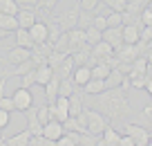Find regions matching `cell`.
Listing matches in <instances>:
<instances>
[{
	"mask_svg": "<svg viewBox=\"0 0 152 146\" xmlns=\"http://www.w3.org/2000/svg\"><path fill=\"white\" fill-rule=\"evenodd\" d=\"M0 11H2V14L16 16V14L20 11V7H18V2H16V0H0Z\"/></svg>",
	"mask_w": 152,
	"mask_h": 146,
	"instance_id": "cell-33",
	"label": "cell"
},
{
	"mask_svg": "<svg viewBox=\"0 0 152 146\" xmlns=\"http://www.w3.org/2000/svg\"><path fill=\"white\" fill-rule=\"evenodd\" d=\"M16 18H18V25L23 29H29L34 23H36V9H20L18 14H16Z\"/></svg>",
	"mask_w": 152,
	"mask_h": 146,
	"instance_id": "cell-18",
	"label": "cell"
},
{
	"mask_svg": "<svg viewBox=\"0 0 152 146\" xmlns=\"http://www.w3.org/2000/svg\"><path fill=\"white\" fill-rule=\"evenodd\" d=\"M103 5H107L112 11H125V0H101Z\"/></svg>",
	"mask_w": 152,
	"mask_h": 146,
	"instance_id": "cell-39",
	"label": "cell"
},
{
	"mask_svg": "<svg viewBox=\"0 0 152 146\" xmlns=\"http://www.w3.org/2000/svg\"><path fill=\"white\" fill-rule=\"evenodd\" d=\"M99 5H101V0H78V7L83 11H92V14H94V9Z\"/></svg>",
	"mask_w": 152,
	"mask_h": 146,
	"instance_id": "cell-40",
	"label": "cell"
},
{
	"mask_svg": "<svg viewBox=\"0 0 152 146\" xmlns=\"http://www.w3.org/2000/svg\"><path fill=\"white\" fill-rule=\"evenodd\" d=\"M119 146H137L134 144V139L130 135H121V142H119Z\"/></svg>",
	"mask_w": 152,
	"mask_h": 146,
	"instance_id": "cell-50",
	"label": "cell"
},
{
	"mask_svg": "<svg viewBox=\"0 0 152 146\" xmlns=\"http://www.w3.org/2000/svg\"><path fill=\"white\" fill-rule=\"evenodd\" d=\"M148 50H152V41H150V43H148Z\"/></svg>",
	"mask_w": 152,
	"mask_h": 146,
	"instance_id": "cell-56",
	"label": "cell"
},
{
	"mask_svg": "<svg viewBox=\"0 0 152 146\" xmlns=\"http://www.w3.org/2000/svg\"><path fill=\"white\" fill-rule=\"evenodd\" d=\"M11 76H14V74H11V70H5V67L0 70V81H2V79H11Z\"/></svg>",
	"mask_w": 152,
	"mask_h": 146,
	"instance_id": "cell-51",
	"label": "cell"
},
{
	"mask_svg": "<svg viewBox=\"0 0 152 146\" xmlns=\"http://www.w3.org/2000/svg\"><path fill=\"white\" fill-rule=\"evenodd\" d=\"M27 59H31V50L16 45V47H11L9 52H7L5 63H7V65H11V67H16V65H20V63H25Z\"/></svg>",
	"mask_w": 152,
	"mask_h": 146,
	"instance_id": "cell-7",
	"label": "cell"
},
{
	"mask_svg": "<svg viewBox=\"0 0 152 146\" xmlns=\"http://www.w3.org/2000/svg\"><path fill=\"white\" fill-rule=\"evenodd\" d=\"M92 20H94V14L92 11H83L81 9V14H78V27L81 29H87L92 25Z\"/></svg>",
	"mask_w": 152,
	"mask_h": 146,
	"instance_id": "cell-37",
	"label": "cell"
},
{
	"mask_svg": "<svg viewBox=\"0 0 152 146\" xmlns=\"http://www.w3.org/2000/svg\"><path fill=\"white\" fill-rule=\"evenodd\" d=\"M145 85H148V76H145V74H134V76H130V88H134V90H145Z\"/></svg>",
	"mask_w": 152,
	"mask_h": 146,
	"instance_id": "cell-34",
	"label": "cell"
},
{
	"mask_svg": "<svg viewBox=\"0 0 152 146\" xmlns=\"http://www.w3.org/2000/svg\"><path fill=\"white\" fill-rule=\"evenodd\" d=\"M78 14H81V7L76 5V7H72V9H67V11H61L54 20L61 25L63 32H69V29L78 27Z\"/></svg>",
	"mask_w": 152,
	"mask_h": 146,
	"instance_id": "cell-3",
	"label": "cell"
},
{
	"mask_svg": "<svg viewBox=\"0 0 152 146\" xmlns=\"http://www.w3.org/2000/svg\"><path fill=\"white\" fill-rule=\"evenodd\" d=\"M105 18H107V27H123V16H121V11H110Z\"/></svg>",
	"mask_w": 152,
	"mask_h": 146,
	"instance_id": "cell-35",
	"label": "cell"
},
{
	"mask_svg": "<svg viewBox=\"0 0 152 146\" xmlns=\"http://www.w3.org/2000/svg\"><path fill=\"white\" fill-rule=\"evenodd\" d=\"M101 142H103V146H119V142H121V133L116 130V128L107 126V128L103 130V135H101Z\"/></svg>",
	"mask_w": 152,
	"mask_h": 146,
	"instance_id": "cell-21",
	"label": "cell"
},
{
	"mask_svg": "<svg viewBox=\"0 0 152 146\" xmlns=\"http://www.w3.org/2000/svg\"><path fill=\"white\" fill-rule=\"evenodd\" d=\"M0 135H2V130H0ZM0 142H2V139H0Z\"/></svg>",
	"mask_w": 152,
	"mask_h": 146,
	"instance_id": "cell-59",
	"label": "cell"
},
{
	"mask_svg": "<svg viewBox=\"0 0 152 146\" xmlns=\"http://www.w3.org/2000/svg\"><path fill=\"white\" fill-rule=\"evenodd\" d=\"M58 85H61V79H58V74H54L52 79H49V83L45 85V99H47L49 104H54V101L58 99Z\"/></svg>",
	"mask_w": 152,
	"mask_h": 146,
	"instance_id": "cell-20",
	"label": "cell"
},
{
	"mask_svg": "<svg viewBox=\"0 0 152 146\" xmlns=\"http://www.w3.org/2000/svg\"><path fill=\"white\" fill-rule=\"evenodd\" d=\"M2 38H7V32H5L2 27H0V41H2Z\"/></svg>",
	"mask_w": 152,
	"mask_h": 146,
	"instance_id": "cell-54",
	"label": "cell"
},
{
	"mask_svg": "<svg viewBox=\"0 0 152 146\" xmlns=\"http://www.w3.org/2000/svg\"><path fill=\"white\" fill-rule=\"evenodd\" d=\"M29 36H31L34 45L47 43V38H49V25L45 23V20H36V23L29 27Z\"/></svg>",
	"mask_w": 152,
	"mask_h": 146,
	"instance_id": "cell-8",
	"label": "cell"
},
{
	"mask_svg": "<svg viewBox=\"0 0 152 146\" xmlns=\"http://www.w3.org/2000/svg\"><path fill=\"white\" fill-rule=\"evenodd\" d=\"M20 79V88H31V85H36V70H31V72H27V74H23V76H18Z\"/></svg>",
	"mask_w": 152,
	"mask_h": 146,
	"instance_id": "cell-36",
	"label": "cell"
},
{
	"mask_svg": "<svg viewBox=\"0 0 152 146\" xmlns=\"http://www.w3.org/2000/svg\"><path fill=\"white\" fill-rule=\"evenodd\" d=\"M67 36H69V54H74L76 50H81L83 45H87V41H85V29H81V27L69 29V32H67Z\"/></svg>",
	"mask_w": 152,
	"mask_h": 146,
	"instance_id": "cell-10",
	"label": "cell"
},
{
	"mask_svg": "<svg viewBox=\"0 0 152 146\" xmlns=\"http://www.w3.org/2000/svg\"><path fill=\"white\" fill-rule=\"evenodd\" d=\"M58 5V0H38V7L36 9H43V11H52L54 7Z\"/></svg>",
	"mask_w": 152,
	"mask_h": 146,
	"instance_id": "cell-45",
	"label": "cell"
},
{
	"mask_svg": "<svg viewBox=\"0 0 152 146\" xmlns=\"http://www.w3.org/2000/svg\"><path fill=\"white\" fill-rule=\"evenodd\" d=\"M110 72H112V65H107V63H96L94 67H92V79H107Z\"/></svg>",
	"mask_w": 152,
	"mask_h": 146,
	"instance_id": "cell-29",
	"label": "cell"
},
{
	"mask_svg": "<svg viewBox=\"0 0 152 146\" xmlns=\"http://www.w3.org/2000/svg\"><path fill=\"white\" fill-rule=\"evenodd\" d=\"M141 25H123V43L128 45H137L141 41Z\"/></svg>",
	"mask_w": 152,
	"mask_h": 146,
	"instance_id": "cell-17",
	"label": "cell"
},
{
	"mask_svg": "<svg viewBox=\"0 0 152 146\" xmlns=\"http://www.w3.org/2000/svg\"><path fill=\"white\" fill-rule=\"evenodd\" d=\"M103 41L107 45H112L114 50H119L123 45V27H107L103 32Z\"/></svg>",
	"mask_w": 152,
	"mask_h": 146,
	"instance_id": "cell-11",
	"label": "cell"
},
{
	"mask_svg": "<svg viewBox=\"0 0 152 146\" xmlns=\"http://www.w3.org/2000/svg\"><path fill=\"white\" fill-rule=\"evenodd\" d=\"M20 9H36L38 7V0H16Z\"/></svg>",
	"mask_w": 152,
	"mask_h": 146,
	"instance_id": "cell-49",
	"label": "cell"
},
{
	"mask_svg": "<svg viewBox=\"0 0 152 146\" xmlns=\"http://www.w3.org/2000/svg\"><path fill=\"white\" fill-rule=\"evenodd\" d=\"M36 63H34V59H27L25 63H20V65H16L14 70H11V74L14 76H23V74H27V72H31V70H36Z\"/></svg>",
	"mask_w": 152,
	"mask_h": 146,
	"instance_id": "cell-32",
	"label": "cell"
},
{
	"mask_svg": "<svg viewBox=\"0 0 152 146\" xmlns=\"http://www.w3.org/2000/svg\"><path fill=\"white\" fill-rule=\"evenodd\" d=\"M150 142H152V130H150Z\"/></svg>",
	"mask_w": 152,
	"mask_h": 146,
	"instance_id": "cell-58",
	"label": "cell"
},
{
	"mask_svg": "<svg viewBox=\"0 0 152 146\" xmlns=\"http://www.w3.org/2000/svg\"><path fill=\"white\" fill-rule=\"evenodd\" d=\"M16 45L18 47H27V50H34V41H31V36H29V29H23V27H18L16 29Z\"/></svg>",
	"mask_w": 152,
	"mask_h": 146,
	"instance_id": "cell-22",
	"label": "cell"
},
{
	"mask_svg": "<svg viewBox=\"0 0 152 146\" xmlns=\"http://www.w3.org/2000/svg\"><path fill=\"white\" fill-rule=\"evenodd\" d=\"M74 67H76V65H74V59H72V56H67L65 61H63L61 65L56 67L58 79H67V76H72V74H74Z\"/></svg>",
	"mask_w": 152,
	"mask_h": 146,
	"instance_id": "cell-28",
	"label": "cell"
},
{
	"mask_svg": "<svg viewBox=\"0 0 152 146\" xmlns=\"http://www.w3.org/2000/svg\"><path fill=\"white\" fill-rule=\"evenodd\" d=\"M29 142H31V133L25 128V130H20V133H16V135H11L9 139L0 142V144H2V146H29Z\"/></svg>",
	"mask_w": 152,
	"mask_h": 146,
	"instance_id": "cell-14",
	"label": "cell"
},
{
	"mask_svg": "<svg viewBox=\"0 0 152 146\" xmlns=\"http://www.w3.org/2000/svg\"><path fill=\"white\" fill-rule=\"evenodd\" d=\"M11 99H14V104H16V110H18V113H25L27 108L34 106V92L27 90V88H18V90H14Z\"/></svg>",
	"mask_w": 152,
	"mask_h": 146,
	"instance_id": "cell-4",
	"label": "cell"
},
{
	"mask_svg": "<svg viewBox=\"0 0 152 146\" xmlns=\"http://www.w3.org/2000/svg\"><path fill=\"white\" fill-rule=\"evenodd\" d=\"M23 115L27 117V130L31 133L34 137L43 135V124H40V119H38V108H34V106H31V108H27Z\"/></svg>",
	"mask_w": 152,
	"mask_h": 146,
	"instance_id": "cell-9",
	"label": "cell"
},
{
	"mask_svg": "<svg viewBox=\"0 0 152 146\" xmlns=\"http://www.w3.org/2000/svg\"><path fill=\"white\" fill-rule=\"evenodd\" d=\"M92 27H96L99 32H105V29H107V18H105V16H94Z\"/></svg>",
	"mask_w": 152,
	"mask_h": 146,
	"instance_id": "cell-44",
	"label": "cell"
},
{
	"mask_svg": "<svg viewBox=\"0 0 152 146\" xmlns=\"http://www.w3.org/2000/svg\"><path fill=\"white\" fill-rule=\"evenodd\" d=\"M145 76H148V79H152V65H148V70H145Z\"/></svg>",
	"mask_w": 152,
	"mask_h": 146,
	"instance_id": "cell-53",
	"label": "cell"
},
{
	"mask_svg": "<svg viewBox=\"0 0 152 146\" xmlns=\"http://www.w3.org/2000/svg\"><path fill=\"white\" fill-rule=\"evenodd\" d=\"M49 113H52V119H58L61 124L69 119V97H58L54 104H49Z\"/></svg>",
	"mask_w": 152,
	"mask_h": 146,
	"instance_id": "cell-6",
	"label": "cell"
},
{
	"mask_svg": "<svg viewBox=\"0 0 152 146\" xmlns=\"http://www.w3.org/2000/svg\"><path fill=\"white\" fill-rule=\"evenodd\" d=\"M143 56H145V61H148V65H152V50H148L145 54H143Z\"/></svg>",
	"mask_w": 152,
	"mask_h": 146,
	"instance_id": "cell-52",
	"label": "cell"
},
{
	"mask_svg": "<svg viewBox=\"0 0 152 146\" xmlns=\"http://www.w3.org/2000/svg\"><path fill=\"white\" fill-rule=\"evenodd\" d=\"M114 54H116V61H119V63H132L134 59L139 56V50H137V45H128V43H123L119 50H114Z\"/></svg>",
	"mask_w": 152,
	"mask_h": 146,
	"instance_id": "cell-12",
	"label": "cell"
},
{
	"mask_svg": "<svg viewBox=\"0 0 152 146\" xmlns=\"http://www.w3.org/2000/svg\"><path fill=\"white\" fill-rule=\"evenodd\" d=\"M85 41H87V45H90V47H94L96 43L103 41V32H99L96 27H92V25H90V27L85 29Z\"/></svg>",
	"mask_w": 152,
	"mask_h": 146,
	"instance_id": "cell-31",
	"label": "cell"
},
{
	"mask_svg": "<svg viewBox=\"0 0 152 146\" xmlns=\"http://www.w3.org/2000/svg\"><path fill=\"white\" fill-rule=\"evenodd\" d=\"M76 90H81V88L74 83V79H72V76L61 79V85H58V97H72Z\"/></svg>",
	"mask_w": 152,
	"mask_h": 146,
	"instance_id": "cell-25",
	"label": "cell"
},
{
	"mask_svg": "<svg viewBox=\"0 0 152 146\" xmlns=\"http://www.w3.org/2000/svg\"><path fill=\"white\" fill-rule=\"evenodd\" d=\"M92 54H94V56L99 59L101 63H105V59H110V56L114 54V47L107 45L105 41H101V43H96V45L92 47Z\"/></svg>",
	"mask_w": 152,
	"mask_h": 146,
	"instance_id": "cell-19",
	"label": "cell"
},
{
	"mask_svg": "<svg viewBox=\"0 0 152 146\" xmlns=\"http://www.w3.org/2000/svg\"><path fill=\"white\" fill-rule=\"evenodd\" d=\"M139 20H141V27H148V25H152V11L148 9V7H143V9H141V16H139Z\"/></svg>",
	"mask_w": 152,
	"mask_h": 146,
	"instance_id": "cell-41",
	"label": "cell"
},
{
	"mask_svg": "<svg viewBox=\"0 0 152 146\" xmlns=\"http://www.w3.org/2000/svg\"><path fill=\"white\" fill-rule=\"evenodd\" d=\"M0 108L7 110V113H14V110H16V104H14V99H11V97H0Z\"/></svg>",
	"mask_w": 152,
	"mask_h": 146,
	"instance_id": "cell-42",
	"label": "cell"
},
{
	"mask_svg": "<svg viewBox=\"0 0 152 146\" xmlns=\"http://www.w3.org/2000/svg\"><path fill=\"white\" fill-rule=\"evenodd\" d=\"M54 74H56V72H54L49 65H40V67H36V83L45 88V85L49 83V79H52Z\"/></svg>",
	"mask_w": 152,
	"mask_h": 146,
	"instance_id": "cell-26",
	"label": "cell"
},
{
	"mask_svg": "<svg viewBox=\"0 0 152 146\" xmlns=\"http://www.w3.org/2000/svg\"><path fill=\"white\" fill-rule=\"evenodd\" d=\"M145 146H152V142H148V144H145Z\"/></svg>",
	"mask_w": 152,
	"mask_h": 146,
	"instance_id": "cell-57",
	"label": "cell"
},
{
	"mask_svg": "<svg viewBox=\"0 0 152 146\" xmlns=\"http://www.w3.org/2000/svg\"><path fill=\"white\" fill-rule=\"evenodd\" d=\"M78 146H81V144H78Z\"/></svg>",
	"mask_w": 152,
	"mask_h": 146,
	"instance_id": "cell-60",
	"label": "cell"
},
{
	"mask_svg": "<svg viewBox=\"0 0 152 146\" xmlns=\"http://www.w3.org/2000/svg\"><path fill=\"white\" fill-rule=\"evenodd\" d=\"M83 113V99H81V90H76L69 97V117H78Z\"/></svg>",
	"mask_w": 152,
	"mask_h": 146,
	"instance_id": "cell-27",
	"label": "cell"
},
{
	"mask_svg": "<svg viewBox=\"0 0 152 146\" xmlns=\"http://www.w3.org/2000/svg\"><path fill=\"white\" fill-rule=\"evenodd\" d=\"M110 126V119L105 117L103 113H99V110H92L87 108V133H92V135H103V130Z\"/></svg>",
	"mask_w": 152,
	"mask_h": 146,
	"instance_id": "cell-2",
	"label": "cell"
},
{
	"mask_svg": "<svg viewBox=\"0 0 152 146\" xmlns=\"http://www.w3.org/2000/svg\"><path fill=\"white\" fill-rule=\"evenodd\" d=\"M105 90H107V85H105L103 79H90V81L81 88V92H83V94H90V97H96V94L105 92Z\"/></svg>",
	"mask_w": 152,
	"mask_h": 146,
	"instance_id": "cell-15",
	"label": "cell"
},
{
	"mask_svg": "<svg viewBox=\"0 0 152 146\" xmlns=\"http://www.w3.org/2000/svg\"><path fill=\"white\" fill-rule=\"evenodd\" d=\"M94 106L99 108V113H103L107 119H114V122L132 115V106H130V99L123 88H110L105 92L96 94Z\"/></svg>",
	"mask_w": 152,
	"mask_h": 146,
	"instance_id": "cell-1",
	"label": "cell"
},
{
	"mask_svg": "<svg viewBox=\"0 0 152 146\" xmlns=\"http://www.w3.org/2000/svg\"><path fill=\"white\" fill-rule=\"evenodd\" d=\"M72 79H74V83L78 85V88H83V85L92 79V67H90V65H76Z\"/></svg>",
	"mask_w": 152,
	"mask_h": 146,
	"instance_id": "cell-16",
	"label": "cell"
},
{
	"mask_svg": "<svg viewBox=\"0 0 152 146\" xmlns=\"http://www.w3.org/2000/svg\"><path fill=\"white\" fill-rule=\"evenodd\" d=\"M0 27L5 29L7 34H14L16 29L20 27V25H18V18H16V16H11V14H2V11H0Z\"/></svg>",
	"mask_w": 152,
	"mask_h": 146,
	"instance_id": "cell-24",
	"label": "cell"
},
{
	"mask_svg": "<svg viewBox=\"0 0 152 146\" xmlns=\"http://www.w3.org/2000/svg\"><path fill=\"white\" fill-rule=\"evenodd\" d=\"M38 119H40V124H47L49 119H52V113H49V104H43L40 108H38Z\"/></svg>",
	"mask_w": 152,
	"mask_h": 146,
	"instance_id": "cell-38",
	"label": "cell"
},
{
	"mask_svg": "<svg viewBox=\"0 0 152 146\" xmlns=\"http://www.w3.org/2000/svg\"><path fill=\"white\" fill-rule=\"evenodd\" d=\"M125 79H128V76H125L123 72L119 70V67H112V72H110V76H107V79H105V85H107V90H110V88H121Z\"/></svg>",
	"mask_w": 152,
	"mask_h": 146,
	"instance_id": "cell-23",
	"label": "cell"
},
{
	"mask_svg": "<svg viewBox=\"0 0 152 146\" xmlns=\"http://www.w3.org/2000/svg\"><path fill=\"white\" fill-rule=\"evenodd\" d=\"M145 7H148V9H150V11H152V0H150V2H148V5H145Z\"/></svg>",
	"mask_w": 152,
	"mask_h": 146,
	"instance_id": "cell-55",
	"label": "cell"
},
{
	"mask_svg": "<svg viewBox=\"0 0 152 146\" xmlns=\"http://www.w3.org/2000/svg\"><path fill=\"white\" fill-rule=\"evenodd\" d=\"M141 119H148V124H152V101H148L141 110Z\"/></svg>",
	"mask_w": 152,
	"mask_h": 146,
	"instance_id": "cell-48",
	"label": "cell"
},
{
	"mask_svg": "<svg viewBox=\"0 0 152 146\" xmlns=\"http://www.w3.org/2000/svg\"><path fill=\"white\" fill-rule=\"evenodd\" d=\"M125 135H130L137 146H145L150 142V130L141 124H125Z\"/></svg>",
	"mask_w": 152,
	"mask_h": 146,
	"instance_id": "cell-5",
	"label": "cell"
},
{
	"mask_svg": "<svg viewBox=\"0 0 152 146\" xmlns=\"http://www.w3.org/2000/svg\"><path fill=\"white\" fill-rule=\"evenodd\" d=\"M9 122H11V113L0 108V130H5V128L9 126Z\"/></svg>",
	"mask_w": 152,
	"mask_h": 146,
	"instance_id": "cell-46",
	"label": "cell"
},
{
	"mask_svg": "<svg viewBox=\"0 0 152 146\" xmlns=\"http://www.w3.org/2000/svg\"><path fill=\"white\" fill-rule=\"evenodd\" d=\"M56 146H78V144H76V139L69 135V133H65L63 137H58V139H56Z\"/></svg>",
	"mask_w": 152,
	"mask_h": 146,
	"instance_id": "cell-43",
	"label": "cell"
},
{
	"mask_svg": "<svg viewBox=\"0 0 152 146\" xmlns=\"http://www.w3.org/2000/svg\"><path fill=\"white\" fill-rule=\"evenodd\" d=\"M0 146H2V144H0Z\"/></svg>",
	"mask_w": 152,
	"mask_h": 146,
	"instance_id": "cell-61",
	"label": "cell"
},
{
	"mask_svg": "<svg viewBox=\"0 0 152 146\" xmlns=\"http://www.w3.org/2000/svg\"><path fill=\"white\" fill-rule=\"evenodd\" d=\"M67 56H69V54H67V52H58V50H54V52H52V54H49V56H47V65L52 67L54 72H56V67L61 65V63L65 61Z\"/></svg>",
	"mask_w": 152,
	"mask_h": 146,
	"instance_id": "cell-30",
	"label": "cell"
},
{
	"mask_svg": "<svg viewBox=\"0 0 152 146\" xmlns=\"http://www.w3.org/2000/svg\"><path fill=\"white\" fill-rule=\"evenodd\" d=\"M43 135L56 142L58 137H63V135H65V128H63V124L58 122V119H49V122L43 126Z\"/></svg>",
	"mask_w": 152,
	"mask_h": 146,
	"instance_id": "cell-13",
	"label": "cell"
},
{
	"mask_svg": "<svg viewBox=\"0 0 152 146\" xmlns=\"http://www.w3.org/2000/svg\"><path fill=\"white\" fill-rule=\"evenodd\" d=\"M139 36H141V43H150L152 41V25H148V27H141V34H139Z\"/></svg>",
	"mask_w": 152,
	"mask_h": 146,
	"instance_id": "cell-47",
	"label": "cell"
}]
</instances>
